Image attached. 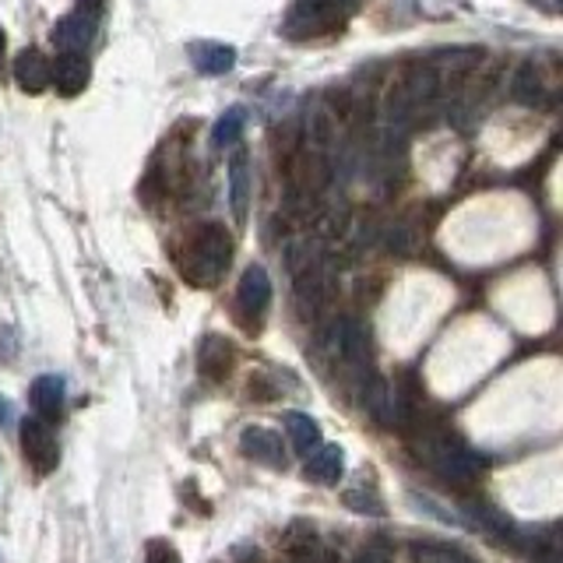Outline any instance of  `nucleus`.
<instances>
[{
	"label": "nucleus",
	"mask_w": 563,
	"mask_h": 563,
	"mask_svg": "<svg viewBox=\"0 0 563 563\" xmlns=\"http://www.w3.org/2000/svg\"><path fill=\"white\" fill-rule=\"evenodd\" d=\"M363 401H366V412L374 416L380 427H391V430L409 427L412 409H409V398H405V391L398 384L369 380L366 391H363Z\"/></svg>",
	"instance_id": "obj_4"
},
{
	"label": "nucleus",
	"mask_w": 563,
	"mask_h": 563,
	"mask_svg": "<svg viewBox=\"0 0 563 563\" xmlns=\"http://www.w3.org/2000/svg\"><path fill=\"white\" fill-rule=\"evenodd\" d=\"M328 352L345 366H366L369 342L356 317H339V321L328 328Z\"/></svg>",
	"instance_id": "obj_7"
},
{
	"label": "nucleus",
	"mask_w": 563,
	"mask_h": 563,
	"mask_svg": "<svg viewBox=\"0 0 563 563\" xmlns=\"http://www.w3.org/2000/svg\"><path fill=\"white\" fill-rule=\"evenodd\" d=\"M384 243H387V251H391V254H409L412 233H409V229H405V225H391V229H387Z\"/></svg>",
	"instance_id": "obj_23"
},
{
	"label": "nucleus",
	"mask_w": 563,
	"mask_h": 563,
	"mask_svg": "<svg viewBox=\"0 0 563 563\" xmlns=\"http://www.w3.org/2000/svg\"><path fill=\"white\" fill-rule=\"evenodd\" d=\"M229 261H233V240L222 225H205L198 236H194L190 251H187V261H184V275L190 286H201V289H211L219 286Z\"/></svg>",
	"instance_id": "obj_2"
},
{
	"label": "nucleus",
	"mask_w": 563,
	"mask_h": 563,
	"mask_svg": "<svg viewBox=\"0 0 563 563\" xmlns=\"http://www.w3.org/2000/svg\"><path fill=\"white\" fill-rule=\"evenodd\" d=\"M356 563H391V550H387L384 542H374L356 556Z\"/></svg>",
	"instance_id": "obj_25"
},
{
	"label": "nucleus",
	"mask_w": 563,
	"mask_h": 563,
	"mask_svg": "<svg viewBox=\"0 0 563 563\" xmlns=\"http://www.w3.org/2000/svg\"><path fill=\"white\" fill-rule=\"evenodd\" d=\"M307 475L321 486H334L345 475V451L334 444H321L307 454Z\"/></svg>",
	"instance_id": "obj_14"
},
{
	"label": "nucleus",
	"mask_w": 563,
	"mask_h": 563,
	"mask_svg": "<svg viewBox=\"0 0 563 563\" xmlns=\"http://www.w3.org/2000/svg\"><path fill=\"white\" fill-rule=\"evenodd\" d=\"M289 563H339V553H334L331 545L317 542L313 532H310L307 542H299L289 550Z\"/></svg>",
	"instance_id": "obj_21"
},
{
	"label": "nucleus",
	"mask_w": 563,
	"mask_h": 563,
	"mask_svg": "<svg viewBox=\"0 0 563 563\" xmlns=\"http://www.w3.org/2000/svg\"><path fill=\"white\" fill-rule=\"evenodd\" d=\"M229 369H233V345H229L225 339H219V334H208L198 349V374L205 380L219 384L229 377Z\"/></svg>",
	"instance_id": "obj_13"
},
{
	"label": "nucleus",
	"mask_w": 563,
	"mask_h": 563,
	"mask_svg": "<svg viewBox=\"0 0 563 563\" xmlns=\"http://www.w3.org/2000/svg\"><path fill=\"white\" fill-rule=\"evenodd\" d=\"M32 405H35V412H40V419H57L60 409H64V380L57 374H43V377H35L32 384Z\"/></svg>",
	"instance_id": "obj_16"
},
{
	"label": "nucleus",
	"mask_w": 563,
	"mask_h": 563,
	"mask_svg": "<svg viewBox=\"0 0 563 563\" xmlns=\"http://www.w3.org/2000/svg\"><path fill=\"white\" fill-rule=\"evenodd\" d=\"M0 57H4V32H0Z\"/></svg>",
	"instance_id": "obj_29"
},
{
	"label": "nucleus",
	"mask_w": 563,
	"mask_h": 563,
	"mask_svg": "<svg viewBox=\"0 0 563 563\" xmlns=\"http://www.w3.org/2000/svg\"><path fill=\"white\" fill-rule=\"evenodd\" d=\"M345 507L349 510H356V515H369V518H380L384 515V504L377 500V493L374 489H349L345 493Z\"/></svg>",
	"instance_id": "obj_22"
},
{
	"label": "nucleus",
	"mask_w": 563,
	"mask_h": 563,
	"mask_svg": "<svg viewBox=\"0 0 563 563\" xmlns=\"http://www.w3.org/2000/svg\"><path fill=\"white\" fill-rule=\"evenodd\" d=\"M0 427H11V401L0 398Z\"/></svg>",
	"instance_id": "obj_27"
},
{
	"label": "nucleus",
	"mask_w": 563,
	"mask_h": 563,
	"mask_svg": "<svg viewBox=\"0 0 563 563\" xmlns=\"http://www.w3.org/2000/svg\"><path fill=\"white\" fill-rule=\"evenodd\" d=\"M360 0H296L286 18L289 40H321V35L342 32Z\"/></svg>",
	"instance_id": "obj_3"
},
{
	"label": "nucleus",
	"mask_w": 563,
	"mask_h": 563,
	"mask_svg": "<svg viewBox=\"0 0 563 563\" xmlns=\"http://www.w3.org/2000/svg\"><path fill=\"white\" fill-rule=\"evenodd\" d=\"M14 81L29 96L46 92V88H49V60L43 57L40 49H22L14 57Z\"/></svg>",
	"instance_id": "obj_12"
},
{
	"label": "nucleus",
	"mask_w": 563,
	"mask_h": 563,
	"mask_svg": "<svg viewBox=\"0 0 563 563\" xmlns=\"http://www.w3.org/2000/svg\"><path fill=\"white\" fill-rule=\"evenodd\" d=\"M419 454L427 457L430 468L444 475L448 483H457V486H468L483 475L486 462L483 454H475L468 444H462L457 437L451 433H422L419 437Z\"/></svg>",
	"instance_id": "obj_1"
},
{
	"label": "nucleus",
	"mask_w": 563,
	"mask_h": 563,
	"mask_svg": "<svg viewBox=\"0 0 563 563\" xmlns=\"http://www.w3.org/2000/svg\"><path fill=\"white\" fill-rule=\"evenodd\" d=\"M532 4H542V11L560 14V0H532Z\"/></svg>",
	"instance_id": "obj_28"
},
{
	"label": "nucleus",
	"mask_w": 563,
	"mask_h": 563,
	"mask_svg": "<svg viewBox=\"0 0 563 563\" xmlns=\"http://www.w3.org/2000/svg\"><path fill=\"white\" fill-rule=\"evenodd\" d=\"M229 205H233L236 222H246V208H251V155L243 148L229 158Z\"/></svg>",
	"instance_id": "obj_11"
},
{
	"label": "nucleus",
	"mask_w": 563,
	"mask_h": 563,
	"mask_svg": "<svg viewBox=\"0 0 563 563\" xmlns=\"http://www.w3.org/2000/svg\"><path fill=\"white\" fill-rule=\"evenodd\" d=\"M268 307H272V278L261 264H251V268L243 272L240 286H236V310H240L243 321L251 324V331H257Z\"/></svg>",
	"instance_id": "obj_6"
},
{
	"label": "nucleus",
	"mask_w": 563,
	"mask_h": 563,
	"mask_svg": "<svg viewBox=\"0 0 563 563\" xmlns=\"http://www.w3.org/2000/svg\"><path fill=\"white\" fill-rule=\"evenodd\" d=\"M78 14H85V18H99L102 14V8H106V0H78Z\"/></svg>",
	"instance_id": "obj_26"
},
{
	"label": "nucleus",
	"mask_w": 563,
	"mask_h": 563,
	"mask_svg": "<svg viewBox=\"0 0 563 563\" xmlns=\"http://www.w3.org/2000/svg\"><path fill=\"white\" fill-rule=\"evenodd\" d=\"M96 40V18L85 14H67L53 25V43H57L60 53H85Z\"/></svg>",
	"instance_id": "obj_10"
},
{
	"label": "nucleus",
	"mask_w": 563,
	"mask_h": 563,
	"mask_svg": "<svg viewBox=\"0 0 563 563\" xmlns=\"http://www.w3.org/2000/svg\"><path fill=\"white\" fill-rule=\"evenodd\" d=\"M190 60L194 67L201 70V75L208 78H216V75H225V70H233L236 64V49L233 46H225V43H190Z\"/></svg>",
	"instance_id": "obj_15"
},
{
	"label": "nucleus",
	"mask_w": 563,
	"mask_h": 563,
	"mask_svg": "<svg viewBox=\"0 0 563 563\" xmlns=\"http://www.w3.org/2000/svg\"><path fill=\"white\" fill-rule=\"evenodd\" d=\"M240 451L251 457V462L286 468V444H282V433H275L268 427H246L240 433Z\"/></svg>",
	"instance_id": "obj_8"
},
{
	"label": "nucleus",
	"mask_w": 563,
	"mask_h": 563,
	"mask_svg": "<svg viewBox=\"0 0 563 563\" xmlns=\"http://www.w3.org/2000/svg\"><path fill=\"white\" fill-rule=\"evenodd\" d=\"M88 78H92V70H88L85 53H60V57L49 64V85H57L60 96L85 92Z\"/></svg>",
	"instance_id": "obj_9"
},
{
	"label": "nucleus",
	"mask_w": 563,
	"mask_h": 563,
	"mask_svg": "<svg viewBox=\"0 0 563 563\" xmlns=\"http://www.w3.org/2000/svg\"><path fill=\"white\" fill-rule=\"evenodd\" d=\"M286 433L292 440V448L303 451V454L321 448V427H317V422L303 412H286Z\"/></svg>",
	"instance_id": "obj_19"
},
{
	"label": "nucleus",
	"mask_w": 563,
	"mask_h": 563,
	"mask_svg": "<svg viewBox=\"0 0 563 563\" xmlns=\"http://www.w3.org/2000/svg\"><path fill=\"white\" fill-rule=\"evenodd\" d=\"M145 563H180V553H176V545H169V542L158 539V542L148 545Z\"/></svg>",
	"instance_id": "obj_24"
},
{
	"label": "nucleus",
	"mask_w": 563,
	"mask_h": 563,
	"mask_svg": "<svg viewBox=\"0 0 563 563\" xmlns=\"http://www.w3.org/2000/svg\"><path fill=\"white\" fill-rule=\"evenodd\" d=\"M412 563H479L472 560L465 550H457V545H448V542H412Z\"/></svg>",
	"instance_id": "obj_18"
},
{
	"label": "nucleus",
	"mask_w": 563,
	"mask_h": 563,
	"mask_svg": "<svg viewBox=\"0 0 563 563\" xmlns=\"http://www.w3.org/2000/svg\"><path fill=\"white\" fill-rule=\"evenodd\" d=\"M243 128H246V110H243V106H233V110L219 117L216 131H211V145H216V148H233V145H240Z\"/></svg>",
	"instance_id": "obj_20"
},
{
	"label": "nucleus",
	"mask_w": 563,
	"mask_h": 563,
	"mask_svg": "<svg viewBox=\"0 0 563 563\" xmlns=\"http://www.w3.org/2000/svg\"><path fill=\"white\" fill-rule=\"evenodd\" d=\"M510 92H515V99L518 102H525V106H545L550 102V88L542 85V78H539V67L528 60V64H521L518 67V75H515V81H510Z\"/></svg>",
	"instance_id": "obj_17"
},
{
	"label": "nucleus",
	"mask_w": 563,
	"mask_h": 563,
	"mask_svg": "<svg viewBox=\"0 0 563 563\" xmlns=\"http://www.w3.org/2000/svg\"><path fill=\"white\" fill-rule=\"evenodd\" d=\"M22 454L25 462L40 472V475H49L53 468L60 465V444H57V433L46 419L32 416L22 422Z\"/></svg>",
	"instance_id": "obj_5"
}]
</instances>
